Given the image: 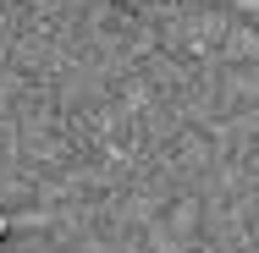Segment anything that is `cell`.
Listing matches in <instances>:
<instances>
[{
  "instance_id": "cell-2",
  "label": "cell",
  "mask_w": 259,
  "mask_h": 253,
  "mask_svg": "<svg viewBox=\"0 0 259 253\" xmlns=\"http://www.w3.org/2000/svg\"><path fill=\"white\" fill-rule=\"evenodd\" d=\"M177 253H188V248H177Z\"/></svg>"
},
{
  "instance_id": "cell-1",
  "label": "cell",
  "mask_w": 259,
  "mask_h": 253,
  "mask_svg": "<svg viewBox=\"0 0 259 253\" xmlns=\"http://www.w3.org/2000/svg\"><path fill=\"white\" fill-rule=\"evenodd\" d=\"M0 237H6V215H0Z\"/></svg>"
}]
</instances>
